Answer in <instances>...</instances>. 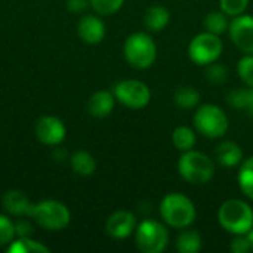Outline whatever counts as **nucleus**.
<instances>
[{
  "mask_svg": "<svg viewBox=\"0 0 253 253\" xmlns=\"http://www.w3.org/2000/svg\"><path fill=\"white\" fill-rule=\"evenodd\" d=\"M163 222L175 230H184L194 224L197 209L190 197L182 193H168L159 206Z\"/></svg>",
  "mask_w": 253,
  "mask_h": 253,
  "instance_id": "nucleus-1",
  "label": "nucleus"
},
{
  "mask_svg": "<svg viewBox=\"0 0 253 253\" xmlns=\"http://www.w3.org/2000/svg\"><path fill=\"white\" fill-rule=\"evenodd\" d=\"M179 176L191 185H205L209 184L215 176V163L213 160L202 151L190 150L181 153V157L176 165Z\"/></svg>",
  "mask_w": 253,
  "mask_h": 253,
  "instance_id": "nucleus-2",
  "label": "nucleus"
},
{
  "mask_svg": "<svg viewBox=\"0 0 253 253\" xmlns=\"http://www.w3.org/2000/svg\"><path fill=\"white\" fill-rule=\"evenodd\" d=\"M123 56L130 67L147 70L157 59V44L147 31H135L123 43Z\"/></svg>",
  "mask_w": 253,
  "mask_h": 253,
  "instance_id": "nucleus-3",
  "label": "nucleus"
},
{
  "mask_svg": "<svg viewBox=\"0 0 253 253\" xmlns=\"http://www.w3.org/2000/svg\"><path fill=\"white\" fill-rule=\"evenodd\" d=\"M219 225L230 234H248L253 228V209L240 199L225 200L218 211Z\"/></svg>",
  "mask_w": 253,
  "mask_h": 253,
  "instance_id": "nucleus-4",
  "label": "nucleus"
},
{
  "mask_svg": "<svg viewBox=\"0 0 253 253\" xmlns=\"http://www.w3.org/2000/svg\"><path fill=\"white\" fill-rule=\"evenodd\" d=\"M28 218L34 219L39 227L47 231H62L68 227L71 213L62 202L42 200L39 203H33Z\"/></svg>",
  "mask_w": 253,
  "mask_h": 253,
  "instance_id": "nucleus-5",
  "label": "nucleus"
},
{
  "mask_svg": "<svg viewBox=\"0 0 253 253\" xmlns=\"http://www.w3.org/2000/svg\"><path fill=\"white\" fill-rule=\"evenodd\" d=\"M193 123L196 132L209 139L222 138L230 127L227 113L215 104H205L197 107L193 116Z\"/></svg>",
  "mask_w": 253,
  "mask_h": 253,
  "instance_id": "nucleus-6",
  "label": "nucleus"
},
{
  "mask_svg": "<svg viewBox=\"0 0 253 253\" xmlns=\"http://www.w3.org/2000/svg\"><path fill=\"white\" fill-rule=\"evenodd\" d=\"M135 245L142 253H163L169 246L168 227L156 219H144L136 225Z\"/></svg>",
  "mask_w": 253,
  "mask_h": 253,
  "instance_id": "nucleus-7",
  "label": "nucleus"
},
{
  "mask_svg": "<svg viewBox=\"0 0 253 253\" xmlns=\"http://www.w3.org/2000/svg\"><path fill=\"white\" fill-rule=\"evenodd\" d=\"M224 52V43L219 36L209 31H203L191 39L188 43V58L199 67H206L221 58Z\"/></svg>",
  "mask_w": 253,
  "mask_h": 253,
  "instance_id": "nucleus-8",
  "label": "nucleus"
},
{
  "mask_svg": "<svg viewBox=\"0 0 253 253\" xmlns=\"http://www.w3.org/2000/svg\"><path fill=\"white\" fill-rule=\"evenodd\" d=\"M111 90L119 104L132 110H142L151 102V90L148 84L141 80H120L113 86Z\"/></svg>",
  "mask_w": 253,
  "mask_h": 253,
  "instance_id": "nucleus-9",
  "label": "nucleus"
},
{
  "mask_svg": "<svg viewBox=\"0 0 253 253\" xmlns=\"http://www.w3.org/2000/svg\"><path fill=\"white\" fill-rule=\"evenodd\" d=\"M230 40L243 53H253V16L242 13L230 19Z\"/></svg>",
  "mask_w": 253,
  "mask_h": 253,
  "instance_id": "nucleus-10",
  "label": "nucleus"
},
{
  "mask_svg": "<svg viewBox=\"0 0 253 253\" xmlns=\"http://www.w3.org/2000/svg\"><path fill=\"white\" fill-rule=\"evenodd\" d=\"M34 133L43 145L58 147L67 136V127L61 119L55 116H43L37 120Z\"/></svg>",
  "mask_w": 253,
  "mask_h": 253,
  "instance_id": "nucleus-11",
  "label": "nucleus"
},
{
  "mask_svg": "<svg viewBox=\"0 0 253 253\" xmlns=\"http://www.w3.org/2000/svg\"><path fill=\"white\" fill-rule=\"evenodd\" d=\"M136 216L130 211H116L105 222V231L110 237L123 240L130 237L136 230Z\"/></svg>",
  "mask_w": 253,
  "mask_h": 253,
  "instance_id": "nucleus-12",
  "label": "nucleus"
},
{
  "mask_svg": "<svg viewBox=\"0 0 253 253\" xmlns=\"http://www.w3.org/2000/svg\"><path fill=\"white\" fill-rule=\"evenodd\" d=\"M107 28L101 15H84L77 24V36L86 44H99L105 37Z\"/></svg>",
  "mask_w": 253,
  "mask_h": 253,
  "instance_id": "nucleus-13",
  "label": "nucleus"
},
{
  "mask_svg": "<svg viewBox=\"0 0 253 253\" xmlns=\"http://www.w3.org/2000/svg\"><path fill=\"white\" fill-rule=\"evenodd\" d=\"M116 96L113 90L101 89L93 92L87 99V111L92 117L104 119L108 117L116 107Z\"/></svg>",
  "mask_w": 253,
  "mask_h": 253,
  "instance_id": "nucleus-14",
  "label": "nucleus"
},
{
  "mask_svg": "<svg viewBox=\"0 0 253 253\" xmlns=\"http://www.w3.org/2000/svg\"><path fill=\"white\" fill-rule=\"evenodd\" d=\"M1 205L3 209L13 216H28V212L33 206L27 194L19 190H10L4 193L1 197Z\"/></svg>",
  "mask_w": 253,
  "mask_h": 253,
  "instance_id": "nucleus-15",
  "label": "nucleus"
},
{
  "mask_svg": "<svg viewBox=\"0 0 253 253\" xmlns=\"http://www.w3.org/2000/svg\"><path fill=\"white\" fill-rule=\"evenodd\" d=\"M170 22V12L163 4H151L144 13V27L150 33L163 31Z\"/></svg>",
  "mask_w": 253,
  "mask_h": 253,
  "instance_id": "nucleus-16",
  "label": "nucleus"
},
{
  "mask_svg": "<svg viewBox=\"0 0 253 253\" xmlns=\"http://www.w3.org/2000/svg\"><path fill=\"white\" fill-rule=\"evenodd\" d=\"M215 159L224 168L240 166V163L245 160L242 147L234 141H222L215 150Z\"/></svg>",
  "mask_w": 253,
  "mask_h": 253,
  "instance_id": "nucleus-17",
  "label": "nucleus"
},
{
  "mask_svg": "<svg viewBox=\"0 0 253 253\" xmlns=\"http://www.w3.org/2000/svg\"><path fill=\"white\" fill-rule=\"evenodd\" d=\"M203 248V240L199 231L184 228L175 242V249L179 253H199Z\"/></svg>",
  "mask_w": 253,
  "mask_h": 253,
  "instance_id": "nucleus-18",
  "label": "nucleus"
},
{
  "mask_svg": "<svg viewBox=\"0 0 253 253\" xmlns=\"http://www.w3.org/2000/svg\"><path fill=\"white\" fill-rule=\"evenodd\" d=\"M70 163H71L73 172L76 175H79V176H90L96 170V160H95V157L89 151H84V150L76 151L71 156Z\"/></svg>",
  "mask_w": 253,
  "mask_h": 253,
  "instance_id": "nucleus-19",
  "label": "nucleus"
},
{
  "mask_svg": "<svg viewBox=\"0 0 253 253\" xmlns=\"http://www.w3.org/2000/svg\"><path fill=\"white\" fill-rule=\"evenodd\" d=\"M228 104L240 111H245L248 116L253 117V87L248 86L243 89H233L227 96Z\"/></svg>",
  "mask_w": 253,
  "mask_h": 253,
  "instance_id": "nucleus-20",
  "label": "nucleus"
},
{
  "mask_svg": "<svg viewBox=\"0 0 253 253\" xmlns=\"http://www.w3.org/2000/svg\"><path fill=\"white\" fill-rule=\"evenodd\" d=\"M200 92L193 86H179L173 93V104L181 110H193L200 104Z\"/></svg>",
  "mask_w": 253,
  "mask_h": 253,
  "instance_id": "nucleus-21",
  "label": "nucleus"
},
{
  "mask_svg": "<svg viewBox=\"0 0 253 253\" xmlns=\"http://www.w3.org/2000/svg\"><path fill=\"white\" fill-rule=\"evenodd\" d=\"M196 129L190 127V126H178L173 129L172 132V144L173 147L181 151H190L194 148L196 142H197V135H196Z\"/></svg>",
  "mask_w": 253,
  "mask_h": 253,
  "instance_id": "nucleus-22",
  "label": "nucleus"
},
{
  "mask_svg": "<svg viewBox=\"0 0 253 253\" xmlns=\"http://www.w3.org/2000/svg\"><path fill=\"white\" fill-rule=\"evenodd\" d=\"M203 27H205V31H209L212 34L221 36V34H224V33L228 31L230 16L225 12H222L221 9L219 10H212V12H209L205 16Z\"/></svg>",
  "mask_w": 253,
  "mask_h": 253,
  "instance_id": "nucleus-23",
  "label": "nucleus"
},
{
  "mask_svg": "<svg viewBox=\"0 0 253 253\" xmlns=\"http://www.w3.org/2000/svg\"><path fill=\"white\" fill-rule=\"evenodd\" d=\"M237 182L240 191L248 199L253 200V156H251L249 159H245L240 163L237 172Z\"/></svg>",
  "mask_w": 253,
  "mask_h": 253,
  "instance_id": "nucleus-24",
  "label": "nucleus"
},
{
  "mask_svg": "<svg viewBox=\"0 0 253 253\" xmlns=\"http://www.w3.org/2000/svg\"><path fill=\"white\" fill-rule=\"evenodd\" d=\"M9 253H49L50 249L37 242L33 240L31 237H16L9 246H7Z\"/></svg>",
  "mask_w": 253,
  "mask_h": 253,
  "instance_id": "nucleus-25",
  "label": "nucleus"
},
{
  "mask_svg": "<svg viewBox=\"0 0 253 253\" xmlns=\"http://www.w3.org/2000/svg\"><path fill=\"white\" fill-rule=\"evenodd\" d=\"M237 76L246 86L253 87V53H245L236 65Z\"/></svg>",
  "mask_w": 253,
  "mask_h": 253,
  "instance_id": "nucleus-26",
  "label": "nucleus"
},
{
  "mask_svg": "<svg viewBox=\"0 0 253 253\" xmlns=\"http://www.w3.org/2000/svg\"><path fill=\"white\" fill-rule=\"evenodd\" d=\"M89 1H90V7L95 10V13H98L101 16L114 15L125 4V0H89Z\"/></svg>",
  "mask_w": 253,
  "mask_h": 253,
  "instance_id": "nucleus-27",
  "label": "nucleus"
},
{
  "mask_svg": "<svg viewBox=\"0 0 253 253\" xmlns=\"http://www.w3.org/2000/svg\"><path fill=\"white\" fill-rule=\"evenodd\" d=\"M227 77H228L227 67L219 64L218 61L205 67V79L212 84H222L227 80Z\"/></svg>",
  "mask_w": 253,
  "mask_h": 253,
  "instance_id": "nucleus-28",
  "label": "nucleus"
},
{
  "mask_svg": "<svg viewBox=\"0 0 253 253\" xmlns=\"http://www.w3.org/2000/svg\"><path fill=\"white\" fill-rule=\"evenodd\" d=\"M15 239V222L9 216L0 213V246H9Z\"/></svg>",
  "mask_w": 253,
  "mask_h": 253,
  "instance_id": "nucleus-29",
  "label": "nucleus"
},
{
  "mask_svg": "<svg viewBox=\"0 0 253 253\" xmlns=\"http://www.w3.org/2000/svg\"><path fill=\"white\" fill-rule=\"evenodd\" d=\"M251 0H219V9L228 16H237L246 12Z\"/></svg>",
  "mask_w": 253,
  "mask_h": 253,
  "instance_id": "nucleus-30",
  "label": "nucleus"
},
{
  "mask_svg": "<svg viewBox=\"0 0 253 253\" xmlns=\"http://www.w3.org/2000/svg\"><path fill=\"white\" fill-rule=\"evenodd\" d=\"M230 249H231V252L233 253H248L252 251V249H251V243H249L246 234L234 236V239L231 240Z\"/></svg>",
  "mask_w": 253,
  "mask_h": 253,
  "instance_id": "nucleus-31",
  "label": "nucleus"
},
{
  "mask_svg": "<svg viewBox=\"0 0 253 253\" xmlns=\"http://www.w3.org/2000/svg\"><path fill=\"white\" fill-rule=\"evenodd\" d=\"M65 6L73 13H82L90 6V1L89 0H67Z\"/></svg>",
  "mask_w": 253,
  "mask_h": 253,
  "instance_id": "nucleus-32",
  "label": "nucleus"
},
{
  "mask_svg": "<svg viewBox=\"0 0 253 253\" xmlns=\"http://www.w3.org/2000/svg\"><path fill=\"white\" fill-rule=\"evenodd\" d=\"M15 231H16V237H31L33 227L28 221H18L15 224Z\"/></svg>",
  "mask_w": 253,
  "mask_h": 253,
  "instance_id": "nucleus-33",
  "label": "nucleus"
},
{
  "mask_svg": "<svg viewBox=\"0 0 253 253\" xmlns=\"http://www.w3.org/2000/svg\"><path fill=\"white\" fill-rule=\"evenodd\" d=\"M248 236V240H249V243H251V249L253 251V228L246 234Z\"/></svg>",
  "mask_w": 253,
  "mask_h": 253,
  "instance_id": "nucleus-34",
  "label": "nucleus"
}]
</instances>
